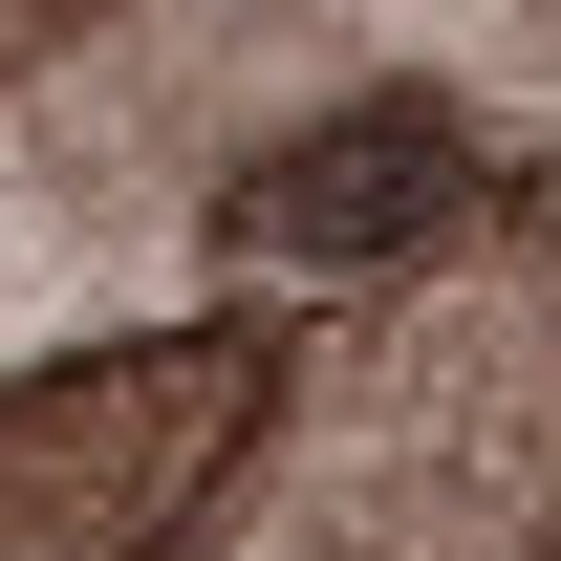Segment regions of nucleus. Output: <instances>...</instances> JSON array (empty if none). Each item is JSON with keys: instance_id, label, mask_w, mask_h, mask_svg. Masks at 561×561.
Segmentation results:
<instances>
[{"instance_id": "nucleus-1", "label": "nucleus", "mask_w": 561, "mask_h": 561, "mask_svg": "<svg viewBox=\"0 0 561 561\" xmlns=\"http://www.w3.org/2000/svg\"><path fill=\"white\" fill-rule=\"evenodd\" d=\"M238 454H260V346H216V324L87 346L0 389V561H151L173 518H216Z\"/></svg>"}, {"instance_id": "nucleus-2", "label": "nucleus", "mask_w": 561, "mask_h": 561, "mask_svg": "<svg viewBox=\"0 0 561 561\" xmlns=\"http://www.w3.org/2000/svg\"><path fill=\"white\" fill-rule=\"evenodd\" d=\"M454 195H476V151H454V108H346V130H302L238 173V260H411V238H454Z\"/></svg>"}]
</instances>
